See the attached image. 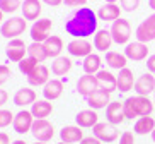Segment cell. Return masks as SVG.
<instances>
[{"mask_svg":"<svg viewBox=\"0 0 155 144\" xmlns=\"http://www.w3.org/2000/svg\"><path fill=\"white\" fill-rule=\"evenodd\" d=\"M97 12L91 9V7H80L73 12L72 17L65 23V31L68 33L72 38H89L97 33Z\"/></svg>","mask_w":155,"mask_h":144,"instance_id":"1","label":"cell"},{"mask_svg":"<svg viewBox=\"0 0 155 144\" xmlns=\"http://www.w3.org/2000/svg\"><path fill=\"white\" fill-rule=\"evenodd\" d=\"M153 108L155 105L150 100V96L135 94V96H128L123 101V112L126 120H133V118H138V117H150Z\"/></svg>","mask_w":155,"mask_h":144,"instance_id":"2","label":"cell"},{"mask_svg":"<svg viewBox=\"0 0 155 144\" xmlns=\"http://www.w3.org/2000/svg\"><path fill=\"white\" fill-rule=\"evenodd\" d=\"M26 29H28V21L24 17L14 16L0 24V36L7 38V40H15L21 34H24Z\"/></svg>","mask_w":155,"mask_h":144,"instance_id":"3","label":"cell"},{"mask_svg":"<svg viewBox=\"0 0 155 144\" xmlns=\"http://www.w3.org/2000/svg\"><path fill=\"white\" fill-rule=\"evenodd\" d=\"M111 36H113V41L116 45H124L126 47L130 40H131V24L128 19L119 17L118 21H114L111 24Z\"/></svg>","mask_w":155,"mask_h":144,"instance_id":"4","label":"cell"},{"mask_svg":"<svg viewBox=\"0 0 155 144\" xmlns=\"http://www.w3.org/2000/svg\"><path fill=\"white\" fill-rule=\"evenodd\" d=\"M31 134L39 142H48V141L53 139L55 129H53V124L48 122L46 118H36L34 124H32V127H31Z\"/></svg>","mask_w":155,"mask_h":144,"instance_id":"5","label":"cell"},{"mask_svg":"<svg viewBox=\"0 0 155 144\" xmlns=\"http://www.w3.org/2000/svg\"><path fill=\"white\" fill-rule=\"evenodd\" d=\"M92 135H96L101 142H114L119 137V130L118 125H113L109 122H99L97 125L92 127Z\"/></svg>","mask_w":155,"mask_h":144,"instance_id":"6","label":"cell"},{"mask_svg":"<svg viewBox=\"0 0 155 144\" xmlns=\"http://www.w3.org/2000/svg\"><path fill=\"white\" fill-rule=\"evenodd\" d=\"M124 55H126L128 60L131 62H143L150 57V48H148V43H141V41H130L124 47Z\"/></svg>","mask_w":155,"mask_h":144,"instance_id":"7","label":"cell"},{"mask_svg":"<svg viewBox=\"0 0 155 144\" xmlns=\"http://www.w3.org/2000/svg\"><path fill=\"white\" fill-rule=\"evenodd\" d=\"M51 28H53V23L51 19H38L34 21L29 29V34H31V40L36 43H45L48 38L51 36Z\"/></svg>","mask_w":155,"mask_h":144,"instance_id":"8","label":"cell"},{"mask_svg":"<svg viewBox=\"0 0 155 144\" xmlns=\"http://www.w3.org/2000/svg\"><path fill=\"white\" fill-rule=\"evenodd\" d=\"M135 36H137V40L141 43L153 41L155 40V12L138 24L137 31H135Z\"/></svg>","mask_w":155,"mask_h":144,"instance_id":"9","label":"cell"},{"mask_svg":"<svg viewBox=\"0 0 155 144\" xmlns=\"http://www.w3.org/2000/svg\"><path fill=\"white\" fill-rule=\"evenodd\" d=\"M26 53H28V45L21 40V38H15V40H9L7 47H5V55L10 62H21L22 58H26Z\"/></svg>","mask_w":155,"mask_h":144,"instance_id":"10","label":"cell"},{"mask_svg":"<svg viewBox=\"0 0 155 144\" xmlns=\"http://www.w3.org/2000/svg\"><path fill=\"white\" fill-rule=\"evenodd\" d=\"M34 117H32L31 110H21L17 115H14V122H12V127L17 134H28L31 132V127L34 124Z\"/></svg>","mask_w":155,"mask_h":144,"instance_id":"11","label":"cell"},{"mask_svg":"<svg viewBox=\"0 0 155 144\" xmlns=\"http://www.w3.org/2000/svg\"><path fill=\"white\" fill-rule=\"evenodd\" d=\"M67 51H68L72 57L85 58L87 55L92 53V43L87 41L85 38H73L72 41L67 45Z\"/></svg>","mask_w":155,"mask_h":144,"instance_id":"12","label":"cell"},{"mask_svg":"<svg viewBox=\"0 0 155 144\" xmlns=\"http://www.w3.org/2000/svg\"><path fill=\"white\" fill-rule=\"evenodd\" d=\"M135 93L140 94V96H150L155 93V76L147 72V74H141L140 77H137L135 81Z\"/></svg>","mask_w":155,"mask_h":144,"instance_id":"13","label":"cell"},{"mask_svg":"<svg viewBox=\"0 0 155 144\" xmlns=\"http://www.w3.org/2000/svg\"><path fill=\"white\" fill-rule=\"evenodd\" d=\"M96 89H99V81H97L96 76L84 74L82 77L77 81V93L84 98H89Z\"/></svg>","mask_w":155,"mask_h":144,"instance_id":"14","label":"cell"},{"mask_svg":"<svg viewBox=\"0 0 155 144\" xmlns=\"http://www.w3.org/2000/svg\"><path fill=\"white\" fill-rule=\"evenodd\" d=\"M87 100V105H89V108H92V110H101V108H107V105L111 103V93H107V91H104V89H96L94 93L91 94L89 98H85Z\"/></svg>","mask_w":155,"mask_h":144,"instance_id":"15","label":"cell"},{"mask_svg":"<svg viewBox=\"0 0 155 144\" xmlns=\"http://www.w3.org/2000/svg\"><path fill=\"white\" fill-rule=\"evenodd\" d=\"M97 81H99V88L107 91V93H114V91H118V79H116V76L107 69H101L99 72L96 74Z\"/></svg>","mask_w":155,"mask_h":144,"instance_id":"16","label":"cell"},{"mask_svg":"<svg viewBox=\"0 0 155 144\" xmlns=\"http://www.w3.org/2000/svg\"><path fill=\"white\" fill-rule=\"evenodd\" d=\"M124 120H126V117H124V112H123V103L111 101L106 108V122H109L113 125H119Z\"/></svg>","mask_w":155,"mask_h":144,"instance_id":"17","label":"cell"},{"mask_svg":"<svg viewBox=\"0 0 155 144\" xmlns=\"http://www.w3.org/2000/svg\"><path fill=\"white\" fill-rule=\"evenodd\" d=\"M21 10L26 21H38L43 10V2L41 0H24Z\"/></svg>","mask_w":155,"mask_h":144,"instance_id":"18","label":"cell"},{"mask_svg":"<svg viewBox=\"0 0 155 144\" xmlns=\"http://www.w3.org/2000/svg\"><path fill=\"white\" fill-rule=\"evenodd\" d=\"M121 7L118 4H107L106 2L102 7H99L97 10V17L99 21H106V23H114V21H118L121 17Z\"/></svg>","mask_w":155,"mask_h":144,"instance_id":"19","label":"cell"},{"mask_svg":"<svg viewBox=\"0 0 155 144\" xmlns=\"http://www.w3.org/2000/svg\"><path fill=\"white\" fill-rule=\"evenodd\" d=\"M75 122H77L78 127L82 129H92L94 125L99 124V115H97L96 110L92 108H87V110H80L75 117Z\"/></svg>","mask_w":155,"mask_h":144,"instance_id":"20","label":"cell"},{"mask_svg":"<svg viewBox=\"0 0 155 144\" xmlns=\"http://www.w3.org/2000/svg\"><path fill=\"white\" fill-rule=\"evenodd\" d=\"M116 79H118V91L119 93H128V91H131L135 88V74H133L131 69H124L119 70V74L116 76Z\"/></svg>","mask_w":155,"mask_h":144,"instance_id":"21","label":"cell"},{"mask_svg":"<svg viewBox=\"0 0 155 144\" xmlns=\"http://www.w3.org/2000/svg\"><path fill=\"white\" fill-rule=\"evenodd\" d=\"M48 81H50V69H48L46 65H43V64H39L36 69L32 70V74L28 76L29 86H34V88L45 86Z\"/></svg>","mask_w":155,"mask_h":144,"instance_id":"22","label":"cell"},{"mask_svg":"<svg viewBox=\"0 0 155 144\" xmlns=\"http://www.w3.org/2000/svg\"><path fill=\"white\" fill-rule=\"evenodd\" d=\"M63 88H65L63 81L50 79L45 86H43V96H45V100H48V101H55V100H58V98L61 96Z\"/></svg>","mask_w":155,"mask_h":144,"instance_id":"23","label":"cell"},{"mask_svg":"<svg viewBox=\"0 0 155 144\" xmlns=\"http://www.w3.org/2000/svg\"><path fill=\"white\" fill-rule=\"evenodd\" d=\"M113 36H111L109 29H97V33L94 34V48L97 51H109L113 47Z\"/></svg>","mask_w":155,"mask_h":144,"instance_id":"24","label":"cell"},{"mask_svg":"<svg viewBox=\"0 0 155 144\" xmlns=\"http://www.w3.org/2000/svg\"><path fill=\"white\" fill-rule=\"evenodd\" d=\"M60 139L67 144H75L84 139V130L78 125H65L60 130Z\"/></svg>","mask_w":155,"mask_h":144,"instance_id":"25","label":"cell"},{"mask_svg":"<svg viewBox=\"0 0 155 144\" xmlns=\"http://www.w3.org/2000/svg\"><path fill=\"white\" fill-rule=\"evenodd\" d=\"M43 47L46 50V55L48 58H56V57L61 55V51H63V40L56 34H51L45 43H43Z\"/></svg>","mask_w":155,"mask_h":144,"instance_id":"26","label":"cell"},{"mask_svg":"<svg viewBox=\"0 0 155 144\" xmlns=\"http://www.w3.org/2000/svg\"><path fill=\"white\" fill-rule=\"evenodd\" d=\"M36 101V91L31 88H21L14 94V105L17 107H29Z\"/></svg>","mask_w":155,"mask_h":144,"instance_id":"27","label":"cell"},{"mask_svg":"<svg viewBox=\"0 0 155 144\" xmlns=\"http://www.w3.org/2000/svg\"><path fill=\"white\" fill-rule=\"evenodd\" d=\"M106 65L109 69H114V70H121L128 65V58L124 53H119V51H114V50H109L106 51Z\"/></svg>","mask_w":155,"mask_h":144,"instance_id":"28","label":"cell"},{"mask_svg":"<svg viewBox=\"0 0 155 144\" xmlns=\"http://www.w3.org/2000/svg\"><path fill=\"white\" fill-rule=\"evenodd\" d=\"M31 113L34 118H48L53 113V103L48 100H38L31 105Z\"/></svg>","mask_w":155,"mask_h":144,"instance_id":"29","label":"cell"},{"mask_svg":"<svg viewBox=\"0 0 155 144\" xmlns=\"http://www.w3.org/2000/svg\"><path fill=\"white\" fill-rule=\"evenodd\" d=\"M155 130V118L153 117H138L135 125H133V132L138 135H147L152 134Z\"/></svg>","mask_w":155,"mask_h":144,"instance_id":"30","label":"cell"},{"mask_svg":"<svg viewBox=\"0 0 155 144\" xmlns=\"http://www.w3.org/2000/svg\"><path fill=\"white\" fill-rule=\"evenodd\" d=\"M82 69L85 74H92L96 76L101 69H102V58H101L97 53H91V55H87L82 62Z\"/></svg>","mask_w":155,"mask_h":144,"instance_id":"31","label":"cell"},{"mask_svg":"<svg viewBox=\"0 0 155 144\" xmlns=\"http://www.w3.org/2000/svg\"><path fill=\"white\" fill-rule=\"evenodd\" d=\"M72 70V60L68 57H56L51 62V74L55 76H67Z\"/></svg>","mask_w":155,"mask_h":144,"instance_id":"32","label":"cell"},{"mask_svg":"<svg viewBox=\"0 0 155 144\" xmlns=\"http://www.w3.org/2000/svg\"><path fill=\"white\" fill-rule=\"evenodd\" d=\"M28 57H31V58H34L36 62H45L46 58H48V55H46V50L45 47H43V43H36L32 41L31 45L28 47Z\"/></svg>","mask_w":155,"mask_h":144,"instance_id":"33","label":"cell"},{"mask_svg":"<svg viewBox=\"0 0 155 144\" xmlns=\"http://www.w3.org/2000/svg\"><path fill=\"white\" fill-rule=\"evenodd\" d=\"M17 65H19V72L28 77L29 74H32V70L39 65V62H36L34 58H31V57H26V58H22Z\"/></svg>","mask_w":155,"mask_h":144,"instance_id":"34","label":"cell"},{"mask_svg":"<svg viewBox=\"0 0 155 144\" xmlns=\"http://www.w3.org/2000/svg\"><path fill=\"white\" fill-rule=\"evenodd\" d=\"M22 7L21 0H0V10L4 14H14Z\"/></svg>","mask_w":155,"mask_h":144,"instance_id":"35","label":"cell"},{"mask_svg":"<svg viewBox=\"0 0 155 144\" xmlns=\"http://www.w3.org/2000/svg\"><path fill=\"white\" fill-rule=\"evenodd\" d=\"M12 122H14V115H12V112H10V110H4V108H0V129L9 127Z\"/></svg>","mask_w":155,"mask_h":144,"instance_id":"36","label":"cell"},{"mask_svg":"<svg viewBox=\"0 0 155 144\" xmlns=\"http://www.w3.org/2000/svg\"><path fill=\"white\" fill-rule=\"evenodd\" d=\"M119 7L124 12H135L140 7V0H119Z\"/></svg>","mask_w":155,"mask_h":144,"instance_id":"37","label":"cell"},{"mask_svg":"<svg viewBox=\"0 0 155 144\" xmlns=\"http://www.w3.org/2000/svg\"><path fill=\"white\" fill-rule=\"evenodd\" d=\"M10 76H12V70H10L7 65L0 64V86L7 83V81L10 79Z\"/></svg>","mask_w":155,"mask_h":144,"instance_id":"38","label":"cell"},{"mask_svg":"<svg viewBox=\"0 0 155 144\" xmlns=\"http://www.w3.org/2000/svg\"><path fill=\"white\" fill-rule=\"evenodd\" d=\"M119 144H135V132L131 130H124L119 135Z\"/></svg>","mask_w":155,"mask_h":144,"instance_id":"39","label":"cell"},{"mask_svg":"<svg viewBox=\"0 0 155 144\" xmlns=\"http://www.w3.org/2000/svg\"><path fill=\"white\" fill-rule=\"evenodd\" d=\"M89 0H63V4L67 7H72V9H80V7H85Z\"/></svg>","mask_w":155,"mask_h":144,"instance_id":"40","label":"cell"},{"mask_svg":"<svg viewBox=\"0 0 155 144\" xmlns=\"http://www.w3.org/2000/svg\"><path fill=\"white\" fill-rule=\"evenodd\" d=\"M147 69H148V72H150V74L155 76V53L147 58Z\"/></svg>","mask_w":155,"mask_h":144,"instance_id":"41","label":"cell"},{"mask_svg":"<svg viewBox=\"0 0 155 144\" xmlns=\"http://www.w3.org/2000/svg\"><path fill=\"white\" fill-rule=\"evenodd\" d=\"M80 144H102V142L97 139L96 135H89V137H84V139L80 141Z\"/></svg>","mask_w":155,"mask_h":144,"instance_id":"42","label":"cell"},{"mask_svg":"<svg viewBox=\"0 0 155 144\" xmlns=\"http://www.w3.org/2000/svg\"><path fill=\"white\" fill-rule=\"evenodd\" d=\"M7 100H9V93H7L5 89H0V108L7 103Z\"/></svg>","mask_w":155,"mask_h":144,"instance_id":"43","label":"cell"},{"mask_svg":"<svg viewBox=\"0 0 155 144\" xmlns=\"http://www.w3.org/2000/svg\"><path fill=\"white\" fill-rule=\"evenodd\" d=\"M43 4L50 5V7H60V5L63 4V0H41Z\"/></svg>","mask_w":155,"mask_h":144,"instance_id":"44","label":"cell"},{"mask_svg":"<svg viewBox=\"0 0 155 144\" xmlns=\"http://www.w3.org/2000/svg\"><path fill=\"white\" fill-rule=\"evenodd\" d=\"M0 144H10V137L5 132H0Z\"/></svg>","mask_w":155,"mask_h":144,"instance_id":"45","label":"cell"},{"mask_svg":"<svg viewBox=\"0 0 155 144\" xmlns=\"http://www.w3.org/2000/svg\"><path fill=\"white\" fill-rule=\"evenodd\" d=\"M148 5H150V9L155 12V0H148Z\"/></svg>","mask_w":155,"mask_h":144,"instance_id":"46","label":"cell"},{"mask_svg":"<svg viewBox=\"0 0 155 144\" xmlns=\"http://www.w3.org/2000/svg\"><path fill=\"white\" fill-rule=\"evenodd\" d=\"M10 144H28L26 141H22V139H17V141H12Z\"/></svg>","mask_w":155,"mask_h":144,"instance_id":"47","label":"cell"},{"mask_svg":"<svg viewBox=\"0 0 155 144\" xmlns=\"http://www.w3.org/2000/svg\"><path fill=\"white\" fill-rule=\"evenodd\" d=\"M4 23V12H2V10H0V24Z\"/></svg>","mask_w":155,"mask_h":144,"instance_id":"48","label":"cell"},{"mask_svg":"<svg viewBox=\"0 0 155 144\" xmlns=\"http://www.w3.org/2000/svg\"><path fill=\"white\" fill-rule=\"evenodd\" d=\"M150 135H152V141H153V144H155V130H153V132H152Z\"/></svg>","mask_w":155,"mask_h":144,"instance_id":"49","label":"cell"},{"mask_svg":"<svg viewBox=\"0 0 155 144\" xmlns=\"http://www.w3.org/2000/svg\"><path fill=\"white\" fill-rule=\"evenodd\" d=\"M106 2H107V4H116L118 0H106Z\"/></svg>","mask_w":155,"mask_h":144,"instance_id":"50","label":"cell"},{"mask_svg":"<svg viewBox=\"0 0 155 144\" xmlns=\"http://www.w3.org/2000/svg\"><path fill=\"white\" fill-rule=\"evenodd\" d=\"M34 144H46V142H39V141H36V142H34Z\"/></svg>","mask_w":155,"mask_h":144,"instance_id":"51","label":"cell"},{"mask_svg":"<svg viewBox=\"0 0 155 144\" xmlns=\"http://www.w3.org/2000/svg\"><path fill=\"white\" fill-rule=\"evenodd\" d=\"M58 144H67V142H63V141H60V142Z\"/></svg>","mask_w":155,"mask_h":144,"instance_id":"52","label":"cell"},{"mask_svg":"<svg viewBox=\"0 0 155 144\" xmlns=\"http://www.w3.org/2000/svg\"><path fill=\"white\" fill-rule=\"evenodd\" d=\"M153 105H155V93H153Z\"/></svg>","mask_w":155,"mask_h":144,"instance_id":"53","label":"cell"},{"mask_svg":"<svg viewBox=\"0 0 155 144\" xmlns=\"http://www.w3.org/2000/svg\"><path fill=\"white\" fill-rule=\"evenodd\" d=\"M89 2H96V0H89Z\"/></svg>","mask_w":155,"mask_h":144,"instance_id":"54","label":"cell"}]
</instances>
